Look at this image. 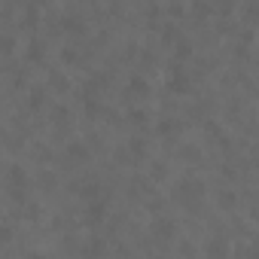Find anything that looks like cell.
Listing matches in <instances>:
<instances>
[{
  "instance_id": "cell-1",
  "label": "cell",
  "mask_w": 259,
  "mask_h": 259,
  "mask_svg": "<svg viewBox=\"0 0 259 259\" xmlns=\"http://www.w3.org/2000/svg\"><path fill=\"white\" fill-rule=\"evenodd\" d=\"M174 195H177V201H183L186 207H192V204H198L201 195H204V180H198V177H183V180H177Z\"/></svg>"
},
{
  "instance_id": "cell-2",
  "label": "cell",
  "mask_w": 259,
  "mask_h": 259,
  "mask_svg": "<svg viewBox=\"0 0 259 259\" xmlns=\"http://www.w3.org/2000/svg\"><path fill=\"white\" fill-rule=\"evenodd\" d=\"M7 183H10L13 195L22 198L25 189H28V174H25V168H22V165H10V171H7Z\"/></svg>"
},
{
  "instance_id": "cell-3",
  "label": "cell",
  "mask_w": 259,
  "mask_h": 259,
  "mask_svg": "<svg viewBox=\"0 0 259 259\" xmlns=\"http://www.w3.org/2000/svg\"><path fill=\"white\" fill-rule=\"evenodd\" d=\"M174 220H168V217H156L153 223H150V235L156 238V241H171L174 238Z\"/></svg>"
},
{
  "instance_id": "cell-4",
  "label": "cell",
  "mask_w": 259,
  "mask_h": 259,
  "mask_svg": "<svg viewBox=\"0 0 259 259\" xmlns=\"http://www.w3.org/2000/svg\"><path fill=\"white\" fill-rule=\"evenodd\" d=\"M204 253H207V259H226L229 256V244L223 238H210L207 247H204Z\"/></svg>"
},
{
  "instance_id": "cell-5",
  "label": "cell",
  "mask_w": 259,
  "mask_h": 259,
  "mask_svg": "<svg viewBox=\"0 0 259 259\" xmlns=\"http://www.w3.org/2000/svg\"><path fill=\"white\" fill-rule=\"evenodd\" d=\"M89 156H92V150H89L82 141H70V144H67V159H73V162H89Z\"/></svg>"
},
{
  "instance_id": "cell-6",
  "label": "cell",
  "mask_w": 259,
  "mask_h": 259,
  "mask_svg": "<svg viewBox=\"0 0 259 259\" xmlns=\"http://www.w3.org/2000/svg\"><path fill=\"white\" fill-rule=\"evenodd\" d=\"M104 213H107L104 201H89V207H85V223H89V226H98V223L104 220Z\"/></svg>"
},
{
  "instance_id": "cell-7",
  "label": "cell",
  "mask_w": 259,
  "mask_h": 259,
  "mask_svg": "<svg viewBox=\"0 0 259 259\" xmlns=\"http://www.w3.org/2000/svg\"><path fill=\"white\" fill-rule=\"evenodd\" d=\"M82 253H85L89 259H101V256L107 253V244H104V238H89V241H85V247H82Z\"/></svg>"
},
{
  "instance_id": "cell-8",
  "label": "cell",
  "mask_w": 259,
  "mask_h": 259,
  "mask_svg": "<svg viewBox=\"0 0 259 259\" xmlns=\"http://www.w3.org/2000/svg\"><path fill=\"white\" fill-rule=\"evenodd\" d=\"M128 156H132V162H144V159H147V144H144V138H132V144H128Z\"/></svg>"
},
{
  "instance_id": "cell-9",
  "label": "cell",
  "mask_w": 259,
  "mask_h": 259,
  "mask_svg": "<svg viewBox=\"0 0 259 259\" xmlns=\"http://www.w3.org/2000/svg\"><path fill=\"white\" fill-rule=\"evenodd\" d=\"M79 192L85 195V201H104V186L101 183H85Z\"/></svg>"
},
{
  "instance_id": "cell-10",
  "label": "cell",
  "mask_w": 259,
  "mask_h": 259,
  "mask_svg": "<svg viewBox=\"0 0 259 259\" xmlns=\"http://www.w3.org/2000/svg\"><path fill=\"white\" fill-rule=\"evenodd\" d=\"M128 92H135V95H147V92H150V82H147L141 73H135L132 79H128Z\"/></svg>"
},
{
  "instance_id": "cell-11",
  "label": "cell",
  "mask_w": 259,
  "mask_h": 259,
  "mask_svg": "<svg viewBox=\"0 0 259 259\" xmlns=\"http://www.w3.org/2000/svg\"><path fill=\"white\" fill-rule=\"evenodd\" d=\"M217 204H220L223 210H232V207L238 204V198H235V192H232V189H223V192L217 195Z\"/></svg>"
},
{
  "instance_id": "cell-12",
  "label": "cell",
  "mask_w": 259,
  "mask_h": 259,
  "mask_svg": "<svg viewBox=\"0 0 259 259\" xmlns=\"http://www.w3.org/2000/svg\"><path fill=\"white\" fill-rule=\"evenodd\" d=\"M28 58L31 61H43V40H31L28 43Z\"/></svg>"
},
{
  "instance_id": "cell-13",
  "label": "cell",
  "mask_w": 259,
  "mask_h": 259,
  "mask_svg": "<svg viewBox=\"0 0 259 259\" xmlns=\"http://www.w3.org/2000/svg\"><path fill=\"white\" fill-rule=\"evenodd\" d=\"M31 110H40L43 104H46V89H31Z\"/></svg>"
},
{
  "instance_id": "cell-14",
  "label": "cell",
  "mask_w": 259,
  "mask_h": 259,
  "mask_svg": "<svg viewBox=\"0 0 259 259\" xmlns=\"http://www.w3.org/2000/svg\"><path fill=\"white\" fill-rule=\"evenodd\" d=\"M64 28H67V31H73V34H82V31H85V25H82V19H79V16H67V19H64Z\"/></svg>"
},
{
  "instance_id": "cell-15",
  "label": "cell",
  "mask_w": 259,
  "mask_h": 259,
  "mask_svg": "<svg viewBox=\"0 0 259 259\" xmlns=\"http://www.w3.org/2000/svg\"><path fill=\"white\" fill-rule=\"evenodd\" d=\"M49 85L58 89V92H67V89H70V82L64 79V73H49Z\"/></svg>"
},
{
  "instance_id": "cell-16",
  "label": "cell",
  "mask_w": 259,
  "mask_h": 259,
  "mask_svg": "<svg viewBox=\"0 0 259 259\" xmlns=\"http://www.w3.org/2000/svg\"><path fill=\"white\" fill-rule=\"evenodd\" d=\"M174 132H180V122L177 119H165L159 125V135H174Z\"/></svg>"
},
{
  "instance_id": "cell-17",
  "label": "cell",
  "mask_w": 259,
  "mask_h": 259,
  "mask_svg": "<svg viewBox=\"0 0 259 259\" xmlns=\"http://www.w3.org/2000/svg\"><path fill=\"white\" fill-rule=\"evenodd\" d=\"M168 85H171L174 92H186V85H189V82H186V76H183V73H174V76L168 79Z\"/></svg>"
},
{
  "instance_id": "cell-18",
  "label": "cell",
  "mask_w": 259,
  "mask_h": 259,
  "mask_svg": "<svg viewBox=\"0 0 259 259\" xmlns=\"http://www.w3.org/2000/svg\"><path fill=\"white\" fill-rule=\"evenodd\" d=\"M162 40H165V43H174V40H180V31H177L174 25H168V28L162 31Z\"/></svg>"
},
{
  "instance_id": "cell-19",
  "label": "cell",
  "mask_w": 259,
  "mask_h": 259,
  "mask_svg": "<svg viewBox=\"0 0 259 259\" xmlns=\"http://www.w3.org/2000/svg\"><path fill=\"white\" fill-rule=\"evenodd\" d=\"M180 156H183V159H186V162H192V159H198V156H201V153H198V150H192V147H189V144H183V150H180Z\"/></svg>"
},
{
  "instance_id": "cell-20",
  "label": "cell",
  "mask_w": 259,
  "mask_h": 259,
  "mask_svg": "<svg viewBox=\"0 0 259 259\" xmlns=\"http://www.w3.org/2000/svg\"><path fill=\"white\" fill-rule=\"evenodd\" d=\"M241 256H244V259H259V244L244 247V250H241Z\"/></svg>"
},
{
  "instance_id": "cell-21",
  "label": "cell",
  "mask_w": 259,
  "mask_h": 259,
  "mask_svg": "<svg viewBox=\"0 0 259 259\" xmlns=\"http://www.w3.org/2000/svg\"><path fill=\"white\" fill-rule=\"evenodd\" d=\"M128 116H132V122H135V125H144V122H147V113H144V110H132Z\"/></svg>"
},
{
  "instance_id": "cell-22",
  "label": "cell",
  "mask_w": 259,
  "mask_h": 259,
  "mask_svg": "<svg viewBox=\"0 0 259 259\" xmlns=\"http://www.w3.org/2000/svg\"><path fill=\"white\" fill-rule=\"evenodd\" d=\"M85 113H89V116H98V113H101V104H95L92 98H85Z\"/></svg>"
},
{
  "instance_id": "cell-23",
  "label": "cell",
  "mask_w": 259,
  "mask_h": 259,
  "mask_svg": "<svg viewBox=\"0 0 259 259\" xmlns=\"http://www.w3.org/2000/svg\"><path fill=\"white\" fill-rule=\"evenodd\" d=\"M165 174H168V168H165L162 162H156V165H153V177H156V180H162Z\"/></svg>"
},
{
  "instance_id": "cell-24",
  "label": "cell",
  "mask_w": 259,
  "mask_h": 259,
  "mask_svg": "<svg viewBox=\"0 0 259 259\" xmlns=\"http://www.w3.org/2000/svg\"><path fill=\"white\" fill-rule=\"evenodd\" d=\"M189 52H192V49H189V43H186V40H180V43H177V55H180V58H186Z\"/></svg>"
},
{
  "instance_id": "cell-25",
  "label": "cell",
  "mask_w": 259,
  "mask_h": 259,
  "mask_svg": "<svg viewBox=\"0 0 259 259\" xmlns=\"http://www.w3.org/2000/svg\"><path fill=\"white\" fill-rule=\"evenodd\" d=\"M0 46H4V52L10 55V52H13V37H7V34H4V37H0Z\"/></svg>"
},
{
  "instance_id": "cell-26",
  "label": "cell",
  "mask_w": 259,
  "mask_h": 259,
  "mask_svg": "<svg viewBox=\"0 0 259 259\" xmlns=\"http://www.w3.org/2000/svg\"><path fill=\"white\" fill-rule=\"evenodd\" d=\"M0 238H4V244H10V241H13V226H10V223L4 226V232H0Z\"/></svg>"
},
{
  "instance_id": "cell-27",
  "label": "cell",
  "mask_w": 259,
  "mask_h": 259,
  "mask_svg": "<svg viewBox=\"0 0 259 259\" xmlns=\"http://www.w3.org/2000/svg\"><path fill=\"white\" fill-rule=\"evenodd\" d=\"M61 58H64V61H76V49H70V46H67V49L61 52Z\"/></svg>"
},
{
  "instance_id": "cell-28",
  "label": "cell",
  "mask_w": 259,
  "mask_h": 259,
  "mask_svg": "<svg viewBox=\"0 0 259 259\" xmlns=\"http://www.w3.org/2000/svg\"><path fill=\"white\" fill-rule=\"evenodd\" d=\"M22 259H49V256H43V253H37V250H31V253H25Z\"/></svg>"
}]
</instances>
